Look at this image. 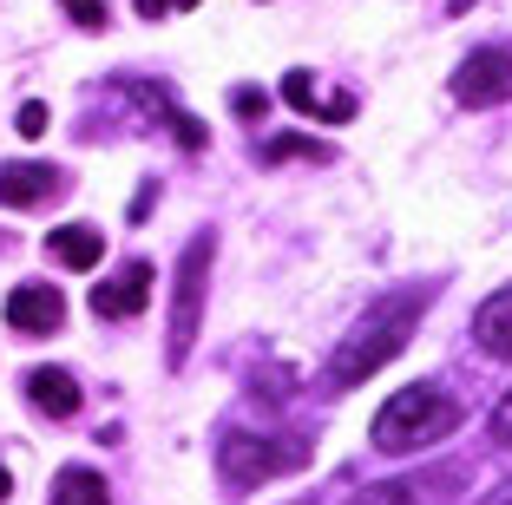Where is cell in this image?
Segmentation results:
<instances>
[{
  "mask_svg": "<svg viewBox=\"0 0 512 505\" xmlns=\"http://www.w3.org/2000/svg\"><path fill=\"white\" fill-rule=\"evenodd\" d=\"M421 315H427V296L421 289H394V296H375L362 309V322L342 335V348H335V361H329V387H355V381H368V374H381L394 355L407 348V335L421 328Z\"/></svg>",
  "mask_w": 512,
  "mask_h": 505,
  "instance_id": "6da1fadb",
  "label": "cell"
},
{
  "mask_svg": "<svg viewBox=\"0 0 512 505\" xmlns=\"http://www.w3.org/2000/svg\"><path fill=\"white\" fill-rule=\"evenodd\" d=\"M460 427V401H453L440 381H407L401 394H388L368 427L375 453H421V446H440Z\"/></svg>",
  "mask_w": 512,
  "mask_h": 505,
  "instance_id": "7a4b0ae2",
  "label": "cell"
},
{
  "mask_svg": "<svg viewBox=\"0 0 512 505\" xmlns=\"http://www.w3.org/2000/svg\"><path fill=\"white\" fill-rule=\"evenodd\" d=\"M309 466V440L296 433H250V427H230L217 440V473H224L230 492H256L283 473H302Z\"/></svg>",
  "mask_w": 512,
  "mask_h": 505,
  "instance_id": "3957f363",
  "label": "cell"
},
{
  "mask_svg": "<svg viewBox=\"0 0 512 505\" xmlns=\"http://www.w3.org/2000/svg\"><path fill=\"white\" fill-rule=\"evenodd\" d=\"M211 256H217L211 230L178 256V276H171V328H165V361H171V368H184L191 348H197V328H204V289H211Z\"/></svg>",
  "mask_w": 512,
  "mask_h": 505,
  "instance_id": "277c9868",
  "label": "cell"
},
{
  "mask_svg": "<svg viewBox=\"0 0 512 505\" xmlns=\"http://www.w3.org/2000/svg\"><path fill=\"white\" fill-rule=\"evenodd\" d=\"M453 99L467 112H486V105L512 99V46H473L467 60L453 66Z\"/></svg>",
  "mask_w": 512,
  "mask_h": 505,
  "instance_id": "5b68a950",
  "label": "cell"
},
{
  "mask_svg": "<svg viewBox=\"0 0 512 505\" xmlns=\"http://www.w3.org/2000/svg\"><path fill=\"white\" fill-rule=\"evenodd\" d=\"M151 289H158V269H151L145 256H132V263L112 269L106 283H92V315H106V322H132V315H145Z\"/></svg>",
  "mask_w": 512,
  "mask_h": 505,
  "instance_id": "8992f818",
  "label": "cell"
},
{
  "mask_svg": "<svg viewBox=\"0 0 512 505\" xmlns=\"http://www.w3.org/2000/svg\"><path fill=\"white\" fill-rule=\"evenodd\" d=\"M66 191V171L60 164H40V158H14L0 164V204L7 210H40Z\"/></svg>",
  "mask_w": 512,
  "mask_h": 505,
  "instance_id": "52a82bcc",
  "label": "cell"
},
{
  "mask_svg": "<svg viewBox=\"0 0 512 505\" xmlns=\"http://www.w3.org/2000/svg\"><path fill=\"white\" fill-rule=\"evenodd\" d=\"M60 322H66V296L53 283H20L7 296V328H20V335H53Z\"/></svg>",
  "mask_w": 512,
  "mask_h": 505,
  "instance_id": "ba28073f",
  "label": "cell"
},
{
  "mask_svg": "<svg viewBox=\"0 0 512 505\" xmlns=\"http://www.w3.org/2000/svg\"><path fill=\"white\" fill-rule=\"evenodd\" d=\"M322 79L316 73H283V86H276V99L283 105H296V112H309V119H322V125H342V119H355V92H335V99H322Z\"/></svg>",
  "mask_w": 512,
  "mask_h": 505,
  "instance_id": "9c48e42d",
  "label": "cell"
},
{
  "mask_svg": "<svg viewBox=\"0 0 512 505\" xmlns=\"http://www.w3.org/2000/svg\"><path fill=\"white\" fill-rule=\"evenodd\" d=\"M20 387H27V401L40 407L46 420H73L79 401H86V394H79V381L66 368H27V381H20Z\"/></svg>",
  "mask_w": 512,
  "mask_h": 505,
  "instance_id": "30bf717a",
  "label": "cell"
},
{
  "mask_svg": "<svg viewBox=\"0 0 512 505\" xmlns=\"http://www.w3.org/2000/svg\"><path fill=\"white\" fill-rule=\"evenodd\" d=\"M46 250H53L60 269H99L106 263V237H99L92 223H60V230L46 237Z\"/></svg>",
  "mask_w": 512,
  "mask_h": 505,
  "instance_id": "8fae6325",
  "label": "cell"
},
{
  "mask_svg": "<svg viewBox=\"0 0 512 505\" xmlns=\"http://www.w3.org/2000/svg\"><path fill=\"white\" fill-rule=\"evenodd\" d=\"M473 342H480L486 355L512 361V283L493 289V296L480 302V315H473Z\"/></svg>",
  "mask_w": 512,
  "mask_h": 505,
  "instance_id": "7c38bea8",
  "label": "cell"
},
{
  "mask_svg": "<svg viewBox=\"0 0 512 505\" xmlns=\"http://www.w3.org/2000/svg\"><path fill=\"white\" fill-rule=\"evenodd\" d=\"M453 486H460V473L447 466V473H421V479H388V486H368L355 505H427L434 492H453Z\"/></svg>",
  "mask_w": 512,
  "mask_h": 505,
  "instance_id": "4fadbf2b",
  "label": "cell"
},
{
  "mask_svg": "<svg viewBox=\"0 0 512 505\" xmlns=\"http://www.w3.org/2000/svg\"><path fill=\"white\" fill-rule=\"evenodd\" d=\"M138 105H145L151 119L165 125L171 138H178L184 151H204V119H191V112H178V99H171L165 86H138Z\"/></svg>",
  "mask_w": 512,
  "mask_h": 505,
  "instance_id": "5bb4252c",
  "label": "cell"
},
{
  "mask_svg": "<svg viewBox=\"0 0 512 505\" xmlns=\"http://www.w3.org/2000/svg\"><path fill=\"white\" fill-rule=\"evenodd\" d=\"M53 505H112V486L92 466H60L53 479Z\"/></svg>",
  "mask_w": 512,
  "mask_h": 505,
  "instance_id": "9a60e30c",
  "label": "cell"
},
{
  "mask_svg": "<svg viewBox=\"0 0 512 505\" xmlns=\"http://www.w3.org/2000/svg\"><path fill=\"white\" fill-rule=\"evenodd\" d=\"M283 158H329V145L322 138H302V132H283L263 145V164H283Z\"/></svg>",
  "mask_w": 512,
  "mask_h": 505,
  "instance_id": "2e32d148",
  "label": "cell"
},
{
  "mask_svg": "<svg viewBox=\"0 0 512 505\" xmlns=\"http://www.w3.org/2000/svg\"><path fill=\"white\" fill-rule=\"evenodd\" d=\"M60 7H66V20H73V27H86V33H106V20H112L106 0H60Z\"/></svg>",
  "mask_w": 512,
  "mask_h": 505,
  "instance_id": "e0dca14e",
  "label": "cell"
},
{
  "mask_svg": "<svg viewBox=\"0 0 512 505\" xmlns=\"http://www.w3.org/2000/svg\"><path fill=\"white\" fill-rule=\"evenodd\" d=\"M486 433H493V446H512V387L493 401V420H486Z\"/></svg>",
  "mask_w": 512,
  "mask_h": 505,
  "instance_id": "ac0fdd59",
  "label": "cell"
},
{
  "mask_svg": "<svg viewBox=\"0 0 512 505\" xmlns=\"http://www.w3.org/2000/svg\"><path fill=\"white\" fill-rule=\"evenodd\" d=\"M14 125H20V132H27V138H40L46 125H53V112H46L40 99H27V105H20V112H14Z\"/></svg>",
  "mask_w": 512,
  "mask_h": 505,
  "instance_id": "d6986e66",
  "label": "cell"
},
{
  "mask_svg": "<svg viewBox=\"0 0 512 505\" xmlns=\"http://www.w3.org/2000/svg\"><path fill=\"white\" fill-rule=\"evenodd\" d=\"M230 105H237V119H256L270 99H263V92H230Z\"/></svg>",
  "mask_w": 512,
  "mask_h": 505,
  "instance_id": "ffe728a7",
  "label": "cell"
},
{
  "mask_svg": "<svg viewBox=\"0 0 512 505\" xmlns=\"http://www.w3.org/2000/svg\"><path fill=\"white\" fill-rule=\"evenodd\" d=\"M171 7H197V0H138V14H145V20H158V14H171Z\"/></svg>",
  "mask_w": 512,
  "mask_h": 505,
  "instance_id": "44dd1931",
  "label": "cell"
},
{
  "mask_svg": "<svg viewBox=\"0 0 512 505\" xmlns=\"http://www.w3.org/2000/svg\"><path fill=\"white\" fill-rule=\"evenodd\" d=\"M151 204H158V184H145V191L132 197V223H145V217H151Z\"/></svg>",
  "mask_w": 512,
  "mask_h": 505,
  "instance_id": "7402d4cb",
  "label": "cell"
},
{
  "mask_svg": "<svg viewBox=\"0 0 512 505\" xmlns=\"http://www.w3.org/2000/svg\"><path fill=\"white\" fill-rule=\"evenodd\" d=\"M7 492H14V473H7V466H0V499H7Z\"/></svg>",
  "mask_w": 512,
  "mask_h": 505,
  "instance_id": "603a6c76",
  "label": "cell"
},
{
  "mask_svg": "<svg viewBox=\"0 0 512 505\" xmlns=\"http://www.w3.org/2000/svg\"><path fill=\"white\" fill-rule=\"evenodd\" d=\"M506 505H512V499H506Z\"/></svg>",
  "mask_w": 512,
  "mask_h": 505,
  "instance_id": "cb8c5ba5",
  "label": "cell"
}]
</instances>
